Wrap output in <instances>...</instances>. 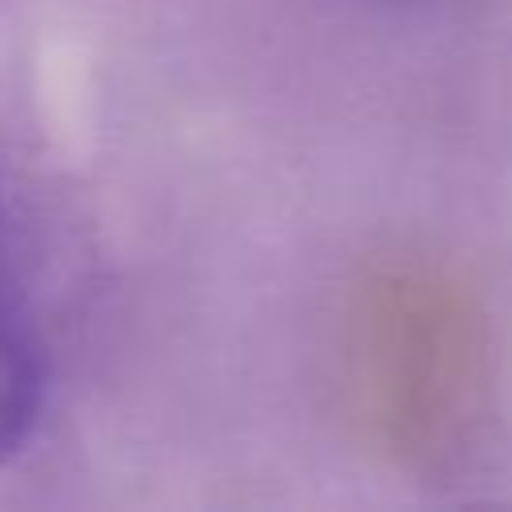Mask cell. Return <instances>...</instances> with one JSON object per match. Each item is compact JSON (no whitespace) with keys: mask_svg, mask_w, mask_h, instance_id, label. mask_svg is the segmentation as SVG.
Instances as JSON below:
<instances>
[{"mask_svg":"<svg viewBox=\"0 0 512 512\" xmlns=\"http://www.w3.org/2000/svg\"><path fill=\"white\" fill-rule=\"evenodd\" d=\"M44 400V360L32 328L0 300V460L32 436Z\"/></svg>","mask_w":512,"mask_h":512,"instance_id":"1","label":"cell"}]
</instances>
